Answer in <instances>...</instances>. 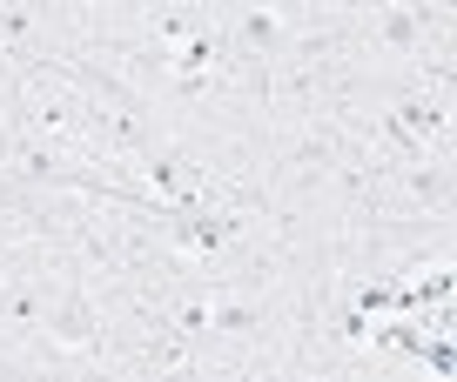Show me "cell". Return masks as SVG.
Wrapping results in <instances>:
<instances>
[{
	"label": "cell",
	"mask_w": 457,
	"mask_h": 382,
	"mask_svg": "<svg viewBox=\"0 0 457 382\" xmlns=\"http://www.w3.org/2000/svg\"><path fill=\"white\" fill-rule=\"evenodd\" d=\"M28 241H54V195H34L0 168V255L28 248Z\"/></svg>",
	"instance_id": "2"
},
{
	"label": "cell",
	"mask_w": 457,
	"mask_h": 382,
	"mask_svg": "<svg viewBox=\"0 0 457 382\" xmlns=\"http://www.w3.org/2000/svg\"><path fill=\"white\" fill-rule=\"evenodd\" d=\"M377 215H397V222H457V155H424V161L384 168Z\"/></svg>",
	"instance_id": "1"
}]
</instances>
